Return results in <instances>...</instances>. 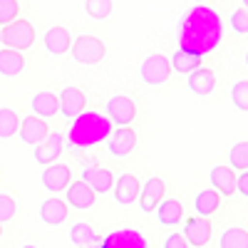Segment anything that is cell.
I'll return each mask as SVG.
<instances>
[{"label": "cell", "instance_id": "1", "mask_svg": "<svg viewBox=\"0 0 248 248\" xmlns=\"http://www.w3.org/2000/svg\"><path fill=\"white\" fill-rule=\"evenodd\" d=\"M221 37H223L221 15L206 5H196L189 13H184L176 25L179 47H189L201 55L214 52L221 45Z\"/></svg>", "mask_w": 248, "mask_h": 248}, {"label": "cell", "instance_id": "2", "mask_svg": "<svg viewBox=\"0 0 248 248\" xmlns=\"http://www.w3.org/2000/svg\"><path fill=\"white\" fill-rule=\"evenodd\" d=\"M112 134V122L107 114H99V112H79L72 124H70V132H67V141L77 149H85V147H94V144L107 141Z\"/></svg>", "mask_w": 248, "mask_h": 248}, {"label": "cell", "instance_id": "3", "mask_svg": "<svg viewBox=\"0 0 248 248\" xmlns=\"http://www.w3.org/2000/svg\"><path fill=\"white\" fill-rule=\"evenodd\" d=\"M70 55H72V60L77 62V65L92 67V65H99V62L107 57V45L94 35H79L77 40H72Z\"/></svg>", "mask_w": 248, "mask_h": 248}, {"label": "cell", "instance_id": "4", "mask_svg": "<svg viewBox=\"0 0 248 248\" xmlns=\"http://www.w3.org/2000/svg\"><path fill=\"white\" fill-rule=\"evenodd\" d=\"M171 62L167 55H161V52H152L141 60V67H139V77L144 85H149V87H161V85H167L169 77H171Z\"/></svg>", "mask_w": 248, "mask_h": 248}, {"label": "cell", "instance_id": "5", "mask_svg": "<svg viewBox=\"0 0 248 248\" xmlns=\"http://www.w3.org/2000/svg\"><path fill=\"white\" fill-rule=\"evenodd\" d=\"M0 40H3L5 47L13 50H30L35 45V28L30 20L23 17H15L13 23L0 28Z\"/></svg>", "mask_w": 248, "mask_h": 248}, {"label": "cell", "instance_id": "6", "mask_svg": "<svg viewBox=\"0 0 248 248\" xmlns=\"http://www.w3.org/2000/svg\"><path fill=\"white\" fill-rule=\"evenodd\" d=\"M105 114L109 117V122L114 127H124V124H132L137 119V105L127 94H114V97L107 99Z\"/></svg>", "mask_w": 248, "mask_h": 248}, {"label": "cell", "instance_id": "7", "mask_svg": "<svg viewBox=\"0 0 248 248\" xmlns=\"http://www.w3.org/2000/svg\"><path fill=\"white\" fill-rule=\"evenodd\" d=\"M40 181H43V186H45L50 194L65 191L67 186H70V181H72V169H70V164H62V161L47 164V167L43 169V176H40Z\"/></svg>", "mask_w": 248, "mask_h": 248}, {"label": "cell", "instance_id": "8", "mask_svg": "<svg viewBox=\"0 0 248 248\" xmlns=\"http://www.w3.org/2000/svg\"><path fill=\"white\" fill-rule=\"evenodd\" d=\"M211 231H214V226L209 221V216H189L184 221V236L186 241H189V246L194 248H203V246H209L211 241Z\"/></svg>", "mask_w": 248, "mask_h": 248}, {"label": "cell", "instance_id": "9", "mask_svg": "<svg viewBox=\"0 0 248 248\" xmlns=\"http://www.w3.org/2000/svg\"><path fill=\"white\" fill-rule=\"evenodd\" d=\"M102 248H149V241L137 229H117L99 241Z\"/></svg>", "mask_w": 248, "mask_h": 248}, {"label": "cell", "instance_id": "10", "mask_svg": "<svg viewBox=\"0 0 248 248\" xmlns=\"http://www.w3.org/2000/svg\"><path fill=\"white\" fill-rule=\"evenodd\" d=\"M65 201L77 211H90L97 201V194L87 181L77 179V181H70V186L65 189Z\"/></svg>", "mask_w": 248, "mask_h": 248}, {"label": "cell", "instance_id": "11", "mask_svg": "<svg viewBox=\"0 0 248 248\" xmlns=\"http://www.w3.org/2000/svg\"><path fill=\"white\" fill-rule=\"evenodd\" d=\"M164 194H167V184H164L161 176H149L147 181L141 184V191H139V209L144 214H152L156 211L159 201L164 199Z\"/></svg>", "mask_w": 248, "mask_h": 248}, {"label": "cell", "instance_id": "12", "mask_svg": "<svg viewBox=\"0 0 248 248\" xmlns=\"http://www.w3.org/2000/svg\"><path fill=\"white\" fill-rule=\"evenodd\" d=\"M50 134L47 129V119L37 117V114H28L25 119H20V127H17V137L23 139L28 147H37L40 141Z\"/></svg>", "mask_w": 248, "mask_h": 248}, {"label": "cell", "instance_id": "13", "mask_svg": "<svg viewBox=\"0 0 248 248\" xmlns=\"http://www.w3.org/2000/svg\"><path fill=\"white\" fill-rule=\"evenodd\" d=\"M62 152H65V137H62L60 132H50L35 147V161L40 164V167H47V164H52L62 156Z\"/></svg>", "mask_w": 248, "mask_h": 248}, {"label": "cell", "instance_id": "14", "mask_svg": "<svg viewBox=\"0 0 248 248\" xmlns=\"http://www.w3.org/2000/svg\"><path fill=\"white\" fill-rule=\"evenodd\" d=\"M139 191H141V181L134 174H122V176L114 179L112 196L119 206H132L139 199Z\"/></svg>", "mask_w": 248, "mask_h": 248}, {"label": "cell", "instance_id": "15", "mask_svg": "<svg viewBox=\"0 0 248 248\" xmlns=\"http://www.w3.org/2000/svg\"><path fill=\"white\" fill-rule=\"evenodd\" d=\"M137 147V132L129 129V124L124 127H117L112 134H109V154L117 156V159H124L129 156Z\"/></svg>", "mask_w": 248, "mask_h": 248}, {"label": "cell", "instance_id": "16", "mask_svg": "<svg viewBox=\"0 0 248 248\" xmlns=\"http://www.w3.org/2000/svg\"><path fill=\"white\" fill-rule=\"evenodd\" d=\"M82 181H87L94 194H109L112 186H114V174L112 169H105V167H97V164H92V167H85L82 169Z\"/></svg>", "mask_w": 248, "mask_h": 248}, {"label": "cell", "instance_id": "17", "mask_svg": "<svg viewBox=\"0 0 248 248\" xmlns=\"http://www.w3.org/2000/svg\"><path fill=\"white\" fill-rule=\"evenodd\" d=\"M57 97H60V112L67 119H75L79 112L87 109V97L79 87H65Z\"/></svg>", "mask_w": 248, "mask_h": 248}, {"label": "cell", "instance_id": "18", "mask_svg": "<svg viewBox=\"0 0 248 248\" xmlns=\"http://www.w3.org/2000/svg\"><path fill=\"white\" fill-rule=\"evenodd\" d=\"M30 112L43 117V119H52L55 114H60V97L52 90H40L32 94L30 99Z\"/></svg>", "mask_w": 248, "mask_h": 248}, {"label": "cell", "instance_id": "19", "mask_svg": "<svg viewBox=\"0 0 248 248\" xmlns=\"http://www.w3.org/2000/svg\"><path fill=\"white\" fill-rule=\"evenodd\" d=\"M67 216H70V203L57 199V196L40 203V218H43V223H47V226H62L67 221Z\"/></svg>", "mask_w": 248, "mask_h": 248}, {"label": "cell", "instance_id": "20", "mask_svg": "<svg viewBox=\"0 0 248 248\" xmlns=\"http://www.w3.org/2000/svg\"><path fill=\"white\" fill-rule=\"evenodd\" d=\"M209 181L221 196H233L236 194V169L231 164L229 167H214L209 171Z\"/></svg>", "mask_w": 248, "mask_h": 248}, {"label": "cell", "instance_id": "21", "mask_svg": "<svg viewBox=\"0 0 248 248\" xmlns=\"http://www.w3.org/2000/svg\"><path fill=\"white\" fill-rule=\"evenodd\" d=\"M45 50L50 52V55H55V57H60V55H65V52H70V47H72V37H70V30L67 28H62V25H55V28H50L47 32H45Z\"/></svg>", "mask_w": 248, "mask_h": 248}, {"label": "cell", "instance_id": "22", "mask_svg": "<svg viewBox=\"0 0 248 248\" xmlns=\"http://www.w3.org/2000/svg\"><path fill=\"white\" fill-rule=\"evenodd\" d=\"M189 90L194 94H199V97L214 94V90H216V75H214V70L196 67L194 72H189Z\"/></svg>", "mask_w": 248, "mask_h": 248}, {"label": "cell", "instance_id": "23", "mask_svg": "<svg viewBox=\"0 0 248 248\" xmlns=\"http://www.w3.org/2000/svg\"><path fill=\"white\" fill-rule=\"evenodd\" d=\"M156 218L164 226H179L184 221V203L179 199H167L164 196L156 206Z\"/></svg>", "mask_w": 248, "mask_h": 248}, {"label": "cell", "instance_id": "24", "mask_svg": "<svg viewBox=\"0 0 248 248\" xmlns=\"http://www.w3.org/2000/svg\"><path fill=\"white\" fill-rule=\"evenodd\" d=\"M201 60H203L201 52L189 50V47H179V50L171 55V70H174V72H181V75H189V72H194L196 67H201Z\"/></svg>", "mask_w": 248, "mask_h": 248}, {"label": "cell", "instance_id": "25", "mask_svg": "<svg viewBox=\"0 0 248 248\" xmlns=\"http://www.w3.org/2000/svg\"><path fill=\"white\" fill-rule=\"evenodd\" d=\"M25 70V57L20 50L5 47L0 50V75L3 77H20Z\"/></svg>", "mask_w": 248, "mask_h": 248}, {"label": "cell", "instance_id": "26", "mask_svg": "<svg viewBox=\"0 0 248 248\" xmlns=\"http://www.w3.org/2000/svg\"><path fill=\"white\" fill-rule=\"evenodd\" d=\"M221 209V194L214 189H201L196 196H194V211L199 216H214L216 211Z\"/></svg>", "mask_w": 248, "mask_h": 248}, {"label": "cell", "instance_id": "27", "mask_svg": "<svg viewBox=\"0 0 248 248\" xmlns=\"http://www.w3.org/2000/svg\"><path fill=\"white\" fill-rule=\"evenodd\" d=\"M70 241H72L77 248H82V246L97 243V241H99V233H97L94 226H90V223H85V221H79V223L70 226Z\"/></svg>", "mask_w": 248, "mask_h": 248}, {"label": "cell", "instance_id": "28", "mask_svg": "<svg viewBox=\"0 0 248 248\" xmlns=\"http://www.w3.org/2000/svg\"><path fill=\"white\" fill-rule=\"evenodd\" d=\"M218 248H248V231L241 226L226 229L218 238Z\"/></svg>", "mask_w": 248, "mask_h": 248}, {"label": "cell", "instance_id": "29", "mask_svg": "<svg viewBox=\"0 0 248 248\" xmlns=\"http://www.w3.org/2000/svg\"><path fill=\"white\" fill-rule=\"evenodd\" d=\"M20 127V117L10 107H0V139H10L17 134Z\"/></svg>", "mask_w": 248, "mask_h": 248}, {"label": "cell", "instance_id": "30", "mask_svg": "<svg viewBox=\"0 0 248 248\" xmlns=\"http://www.w3.org/2000/svg\"><path fill=\"white\" fill-rule=\"evenodd\" d=\"M112 8L114 3L112 0H85V13L92 17V20H105L112 15Z\"/></svg>", "mask_w": 248, "mask_h": 248}, {"label": "cell", "instance_id": "31", "mask_svg": "<svg viewBox=\"0 0 248 248\" xmlns=\"http://www.w3.org/2000/svg\"><path fill=\"white\" fill-rule=\"evenodd\" d=\"M229 164L233 169H248V141H236L229 152Z\"/></svg>", "mask_w": 248, "mask_h": 248}, {"label": "cell", "instance_id": "32", "mask_svg": "<svg viewBox=\"0 0 248 248\" xmlns=\"http://www.w3.org/2000/svg\"><path fill=\"white\" fill-rule=\"evenodd\" d=\"M231 102L238 112H248V79H238L231 87Z\"/></svg>", "mask_w": 248, "mask_h": 248}, {"label": "cell", "instance_id": "33", "mask_svg": "<svg viewBox=\"0 0 248 248\" xmlns=\"http://www.w3.org/2000/svg\"><path fill=\"white\" fill-rule=\"evenodd\" d=\"M15 17H20V3L17 0H0V28L13 23Z\"/></svg>", "mask_w": 248, "mask_h": 248}, {"label": "cell", "instance_id": "34", "mask_svg": "<svg viewBox=\"0 0 248 248\" xmlns=\"http://www.w3.org/2000/svg\"><path fill=\"white\" fill-rule=\"evenodd\" d=\"M231 30L236 32V35H246L248 32V8H236L233 13H231Z\"/></svg>", "mask_w": 248, "mask_h": 248}, {"label": "cell", "instance_id": "35", "mask_svg": "<svg viewBox=\"0 0 248 248\" xmlns=\"http://www.w3.org/2000/svg\"><path fill=\"white\" fill-rule=\"evenodd\" d=\"M15 214H17V203H15V199L8 196V194H0V223L13 221Z\"/></svg>", "mask_w": 248, "mask_h": 248}, {"label": "cell", "instance_id": "36", "mask_svg": "<svg viewBox=\"0 0 248 248\" xmlns=\"http://www.w3.org/2000/svg\"><path fill=\"white\" fill-rule=\"evenodd\" d=\"M164 248H189V241L184 233H169L164 241Z\"/></svg>", "mask_w": 248, "mask_h": 248}, {"label": "cell", "instance_id": "37", "mask_svg": "<svg viewBox=\"0 0 248 248\" xmlns=\"http://www.w3.org/2000/svg\"><path fill=\"white\" fill-rule=\"evenodd\" d=\"M236 194H241V196L248 199V169L241 176H236Z\"/></svg>", "mask_w": 248, "mask_h": 248}, {"label": "cell", "instance_id": "38", "mask_svg": "<svg viewBox=\"0 0 248 248\" xmlns=\"http://www.w3.org/2000/svg\"><path fill=\"white\" fill-rule=\"evenodd\" d=\"M82 248H102V243L97 241V243H90V246H82Z\"/></svg>", "mask_w": 248, "mask_h": 248}, {"label": "cell", "instance_id": "39", "mask_svg": "<svg viewBox=\"0 0 248 248\" xmlns=\"http://www.w3.org/2000/svg\"><path fill=\"white\" fill-rule=\"evenodd\" d=\"M20 248H40V246H35V243H25V246H20Z\"/></svg>", "mask_w": 248, "mask_h": 248}, {"label": "cell", "instance_id": "40", "mask_svg": "<svg viewBox=\"0 0 248 248\" xmlns=\"http://www.w3.org/2000/svg\"><path fill=\"white\" fill-rule=\"evenodd\" d=\"M243 8H248V0H243Z\"/></svg>", "mask_w": 248, "mask_h": 248}, {"label": "cell", "instance_id": "41", "mask_svg": "<svg viewBox=\"0 0 248 248\" xmlns=\"http://www.w3.org/2000/svg\"><path fill=\"white\" fill-rule=\"evenodd\" d=\"M0 236H3V223H0Z\"/></svg>", "mask_w": 248, "mask_h": 248}, {"label": "cell", "instance_id": "42", "mask_svg": "<svg viewBox=\"0 0 248 248\" xmlns=\"http://www.w3.org/2000/svg\"><path fill=\"white\" fill-rule=\"evenodd\" d=\"M246 65H248V52H246Z\"/></svg>", "mask_w": 248, "mask_h": 248}, {"label": "cell", "instance_id": "43", "mask_svg": "<svg viewBox=\"0 0 248 248\" xmlns=\"http://www.w3.org/2000/svg\"><path fill=\"white\" fill-rule=\"evenodd\" d=\"M194 3H203V0H194Z\"/></svg>", "mask_w": 248, "mask_h": 248}, {"label": "cell", "instance_id": "44", "mask_svg": "<svg viewBox=\"0 0 248 248\" xmlns=\"http://www.w3.org/2000/svg\"><path fill=\"white\" fill-rule=\"evenodd\" d=\"M0 45H3V40H0Z\"/></svg>", "mask_w": 248, "mask_h": 248}]
</instances>
